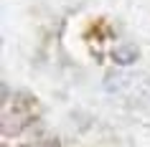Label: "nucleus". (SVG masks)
Here are the masks:
<instances>
[{
	"instance_id": "f257e3e1",
	"label": "nucleus",
	"mask_w": 150,
	"mask_h": 147,
	"mask_svg": "<svg viewBox=\"0 0 150 147\" xmlns=\"http://www.w3.org/2000/svg\"><path fill=\"white\" fill-rule=\"evenodd\" d=\"M115 61L122 63V66L137 61V46H132V43H122V46H117V48H115Z\"/></svg>"
}]
</instances>
